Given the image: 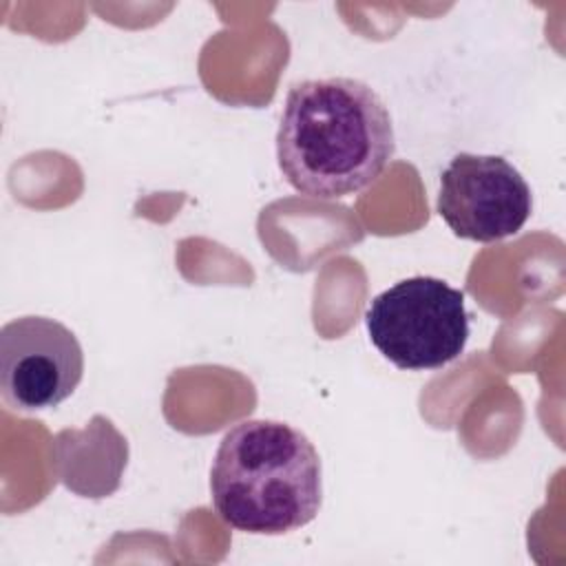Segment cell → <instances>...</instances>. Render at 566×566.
I'll return each mask as SVG.
<instances>
[{
  "label": "cell",
  "instance_id": "2",
  "mask_svg": "<svg viewBox=\"0 0 566 566\" xmlns=\"http://www.w3.org/2000/svg\"><path fill=\"white\" fill-rule=\"evenodd\" d=\"M210 493L219 517L237 531H296L316 517L323 502L318 451L287 422L243 420L219 442Z\"/></svg>",
  "mask_w": 566,
  "mask_h": 566
},
{
  "label": "cell",
  "instance_id": "3",
  "mask_svg": "<svg viewBox=\"0 0 566 566\" xmlns=\"http://www.w3.org/2000/svg\"><path fill=\"white\" fill-rule=\"evenodd\" d=\"M365 325L374 347L398 369H440L464 352V294L436 276H411L371 298Z\"/></svg>",
  "mask_w": 566,
  "mask_h": 566
},
{
  "label": "cell",
  "instance_id": "5",
  "mask_svg": "<svg viewBox=\"0 0 566 566\" xmlns=\"http://www.w3.org/2000/svg\"><path fill=\"white\" fill-rule=\"evenodd\" d=\"M531 208L526 179L500 155L458 153L440 175L438 214L460 239L493 243L513 237Z\"/></svg>",
  "mask_w": 566,
  "mask_h": 566
},
{
  "label": "cell",
  "instance_id": "4",
  "mask_svg": "<svg viewBox=\"0 0 566 566\" xmlns=\"http://www.w3.org/2000/svg\"><path fill=\"white\" fill-rule=\"evenodd\" d=\"M84 376L77 336L55 318L20 316L0 329V394L20 413L57 407Z\"/></svg>",
  "mask_w": 566,
  "mask_h": 566
},
{
  "label": "cell",
  "instance_id": "1",
  "mask_svg": "<svg viewBox=\"0 0 566 566\" xmlns=\"http://www.w3.org/2000/svg\"><path fill=\"white\" fill-rule=\"evenodd\" d=\"M396 150L391 115L380 95L354 77H318L290 86L276 130L285 181L314 199L369 188Z\"/></svg>",
  "mask_w": 566,
  "mask_h": 566
}]
</instances>
